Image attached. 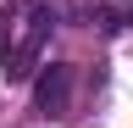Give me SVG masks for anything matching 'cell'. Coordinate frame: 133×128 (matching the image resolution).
I'll return each mask as SVG.
<instances>
[{
	"label": "cell",
	"instance_id": "cell-1",
	"mask_svg": "<svg viewBox=\"0 0 133 128\" xmlns=\"http://www.w3.org/2000/svg\"><path fill=\"white\" fill-rule=\"evenodd\" d=\"M50 11L33 6V0H17L11 11H0V72L11 78V84H22V78H33V67H39V50L50 39Z\"/></svg>",
	"mask_w": 133,
	"mask_h": 128
},
{
	"label": "cell",
	"instance_id": "cell-2",
	"mask_svg": "<svg viewBox=\"0 0 133 128\" xmlns=\"http://www.w3.org/2000/svg\"><path fill=\"white\" fill-rule=\"evenodd\" d=\"M66 89H72V67L50 61L39 72V84H33V106H39L44 117H56V111H66Z\"/></svg>",
	"mask_w": 133,
	"mask_h": 128
}]
</instances>
